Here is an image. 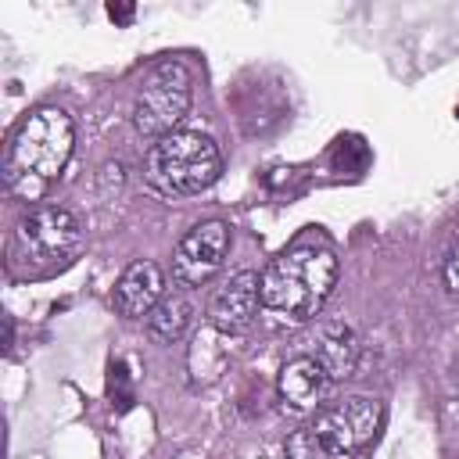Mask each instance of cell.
<instances>
[{"mask_svg": "<svg viewBox=\"0 0 459 459\" xmlns=\"http://www.w3.org/2000/svg\"><path fill=\"white\" fill-rule=\"evenodd\" d=\"M82 251V230L72 212L57 204H36L11 237V269L18 276H50L75 262Z\"/></svg>", "mask_w": 459, "mask_h": 459, "instance_id": "277c9868", "label": "cell"}, {"mask_svg": "<svg viewBox=\"0 0 459 459\" xmlns=\"http://www.w3.org/2000/svg\"><path fill=\"white\" fill-rule=\"evenodd\" d=\"M337 283V258L323 244H298L262 273V305L287 323H308Z\"/></svg>", "mask_w": 459, "mask_h": 459, "instance_id": "6da1fadb", "label": "cell"}, {"mask_svg": "<svg viewBox=\"0 0 459 459\" xmlns=\"http://www.w3.org/2000/svg\"><path fill=\"white\" fill-rule=\"evenodd\" d=\"M186 108H190V72H186V65L183 61H161L140 82V93L133 100V126H136L140 136L161 140V136L176 133Z\"/></svg>", "mask_w": 459, "mask_h": 459, "instance_id": "8992f818", "label": "cell"}, {"mask_svg": "<svg viewBox=\"0 0 459 459\" xmlns=\"http://www.w3.org/2000/svg\"><path fill=\"white\" fill-rule=\"evenodd\" d=\"M312 359L330 373V380L351 377L355 359H359L355 333H351L344 323H323V326L316 330V351H312Z\"/></svg>", "mask_w": 459, "mask_h": 459, "instance_id": "8fae6325", "label": "cell"}, {"mask_svg": "<svg viewBox=\"0 0 459 459\" xmlns=\"http://www.w3.org/2000/svg\"><path fill=\"white\" fill-rule=\"evenodd\" d=\"M190 316H194L190 298H186L183 290H172V294H165V298L151 308L147 326H151V333H154L158 341H169V344H172V341H179V337L186 333Z\"/></svg>", "mask_w": 459, "mask_h": 459, "instance_id": "7c38bea8", "label": "cell"}, {"mask_svg": "<svg viewBox=\"0 0 459 459\" xmlns=\"http://www.w3.org/2000/svg\"><path fill=\"white\" fill-rule=\"evenodd\" d=\"M380 427V402L366 394H348L319 412H312L290 437L287 459H351L359 455Z\"/></svg>", "mask_w": 459, "mask_h": 459, "instance_id": "3957f363", "label": "cell"}, {"mask_svg": "<svg viewBox=\"0 0 459 459\" xmlns=\"http://www.w3.org/2000/svg\"><path fill=\"white\" fill-rule=\"evenodd\" d=\"M226 251H230V226L219 222V219L197 222V226L179 240V247H176V255H172V276H176V283H183V287H201V283H208V280L219 273Z\"/></svg>", "mask_w": 459, "mask_h": 459, "instance_id": "52a82bcc", "label": "cell"}, {"mask_svg": "<svg viewBox=\"0 0 459 459\" xmlns=\"http://www.w3.org/2000/svg\"><path fill=\"white\" fill-rule=\"evenodd\" d=\"M222 154L208 133L197 129H176L161 140H154L147 154V179L154 190L169 197L201 194L219 179Z\"/></svg>", "mask_w": 459, "mask_h": 459, "instance_id": "5b68a950", "label": "cell"}, {"mask_svg": "<svg viewBox=\"0 0 459 459\" xmlns=\"http://www.w3.org/2000/svg\"><path fill=\"white\" fill-rule=\"evenodd\" d=\"M276 391L290 412H319L330 391V373L312 355H298L280 369Z\"/></svg>", "mask_w": 459, "mask_h": 459, "instance_id": "9c48e42d", "label": "cell"}, {"mask_svg": "<svg viewBox=\"0 0 459 459\" xmlns=\"http://www.w3.org/2000/svg\"><path fill=\"white\" fill-rule=\"evenodd\" d=\"M108 14H111V18H118V22H129V18H133V11H129V7H115V4L108 7Z\"/></svg>", "mask_w": 459, "mask_h": 459, "instance_id": "5bb4252c", "label": "cell"}, {"mask_svg": "<svg viewBox=\"0 0 459 459\" xmlns=\"http://www.w3.org/2000/svg\"><path fill=\"white\" fill-rule=\"evenodd\" d=\"M262 305V276L251 269L233 273L208 301V323L222 333H244Z\"/></svg>", "mask_w": 459, "mask_h": 459, "instance_id": "ba28073f", "label": "cell"}, {"mask_svg": "<svg viewBox=\"0 0 459 459\" xmlns=\"http://www.w3.org/2000/svg\"><path fill=\"white\" fill-rule=\"evenodd\" d=\"M72 118L61 108H36L11 136L4 158V179L22 197H39L43 186L72 158Z\"/></svg>", "mask_w": 459, "mask_h": 459, "instance_id": "7a4b0ae2", "label": "cell"}, {"mask_svg": "<svg viewBox=\"0 0 459 459\" xmlns=\"http://www.w3.org/2000/svg\"><path fill=\"white\" fill-rule=\"evenodd\" d=\"M161 298H165V276H161L158 262H151V258L133 262V265L122 273L118 287H115V305H118V312H122L126 319H143V316H151V308H154Z\"/></svg>", "mask_w": 459, "mask_h": 459, "instance_id": "30bf717a", "label": "cell"}, {"mask_svg": "<svg viewBox=\"0 0 459 459\" xmlns=\"http://www.w3.org/2000/svg\"><path fill=\"white\" fill-rule=\"evenodd\" d=\"M445 287H448V294L459 301V240L452 244V251H448V258H445Z\"/></svg>", "mask_w": 459, "mask_h": 459, "instance_id": "4fadbf2b", "label": "cell"}]
</instances>
